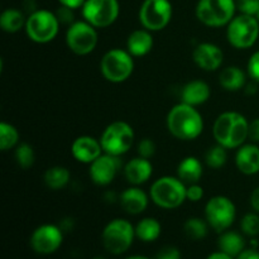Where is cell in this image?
<instances>
[{
    "label": "cell",
    "instance_id": "6da1fadb",
    "mask_svg": "<svg viewBox=\"0 0 259 259\" xmlns=\"http://www.w3.org/2000/svg\"><path fill=\"white\" fill-rule=\"evenodd\" d=\"M167 129L181 141H194L204 131V119L201 114L189 104L180 103L169 110L167 115Z\"/></svg>",
    "mask_w": 259,
    "mask_h": 259
},
{
    "label": "cell",
    "instance_id": "7a4b0ae2",
    "mask_svg": "<svg viewBox=\"0 0 259 259\" xmlns=\"http://www.w3.org/2000/svg\"><path fill=\"white\" fill-rule=\"evenodd\" d=\"M249 121L237 111H224L215 120L212 136L218 144L227 149L239 148L248 139Z\"/></svg>",
    "mask_w": 259,
    "mask_h": 259
},
{
    "label": "cell",
    "instance_id": "3957f363",
    "mask_svg": "<svg viewBox=\"0 0 259 259\" xmlns=\"http://www.w3.org/2000/svg\"><path fill=\"white\" fill-rule=\"evenodd\" d=\"M187 186L179 177L163 176L152 184L149 196L162 209H177L186 201Z\"/></svg>",
    "mask_w": 259,
    "mask_h": 259
},
{
    "label": "cell",
    "instance_id": "277c9868",
    "mask_svg": "<svg viewBox=\"0 0 259 259\" xmlns=\"http://www.w3.org/2000/svg\"><path fill=\"white\" fill-rule=\"evenodd\" d=\"M133 128L125 121H113L104 129L100 137V143L103 147L104 153L111 154V156H123L134 143Z\"/></svg>",
    "mask_w": 259,
    "mask_h": 259
},
{
    "label": "cell",
    "instance_id": "5b68a950",
    "mask_svg": "<svg viewBox=\"0 0 259 259\" xmlns=\"http://www.w3.org/2000/svg\"><path fill=\"white\" fill-rule=\"evenodd\" d=\"M60 24L56 13L39 9L28 15L24 29L30 40L43 45L55 39L60 30Z\"/></svg>",
    "mask_w": 259,
    "mask_h": 259
},
{
    "label": "cell",
    "instance_id": "8992f818",
    "mask_svg": "<svg viewBox=\"0 0 259 259\" xmlns=\"http://www.w3.org/2000/svg\"><path fill=\"white\" fill-rule=\"evenodd\" d=\"M237 10L235 0H200L196 5V17L207 27L228 25Z\"/></svg>",
    "mask_w": 259,
    "mask_h": 259
},
{
    "label": "cell",
    "instance_id": "52a82bcc",
    "mask_svg": "<svg viewBox=\"0 0 259 259\" xmlns=\"http://www.w3.org/2000/svg\"><path fill=\"white\" fill-rule=\"evenodd\" d=\"M133 56L128 51L113 48L103 56L100 71L105 80L113 83L124 82L131 77L134 70Z\"/></svg>",
    "mask_w": 259,
    "mask_h": 259
},
{
    "label": "cell",
    "instance_id": "ba28073f",
    "mask_svg": "<svg viewBox=\"0 0 259 259\" xmlns=\"http://www.w3.org/2000/svg\"><path fill=\"white\" fill-rule=\"evenodd\" d=\"M259 37V22L255 17L240 14L228 24V42L237 50H247L255 45Z\"/></svg>",
    "mask_w": 259,
    "mask_h": 259
},
{
    "label": "cell",
    "instance_id": "9c48e42d",
    "mask_svg": "<svg viewBox=\"0 0 259 259\" xmlns=\"http://www.w3.org/2000/svg\"><path fill=\"white\" fill-rule=\"evenodd\" d=\"M136 237V228L125 219H114L104 228L103 244L111 254H123L131 248Z\"/></svg>",
    "mask_w": 259,
    "mask_h": 259
},
{
    "label": "cell",
    "instance_id": "30bf717a",
    "mask_svg": "<svg viewBox=\"0 0 259 259\" xmlns=\"http://www.w3.org/2000/svg\"><path fill=\"white\" fill-rule=\"evenodd\" d=\"M235 215L237 209L234 202L229 197L222 195L211 197L205 206V220L209 227L218 233L229 229L234 223Z\"/></svg>",
    "mask_w": 259,
    "mask_h": 259
},
{
    "label": "cell",
    "instance_id": "8fae6325",
    "mask_svg": "<svg viewBox=\"0 0 259 259\" xmlns=\"http://www.w3.org/2000/svg\"><path fill=\"white\" fill-rule=\"evenodd\" d=\"M98 32L94 25L83 22H75L66 32V45L75 55L86 56L98 46Z\"/></svg>",
    "mask_w": 259,
    "mask_h": 259
},
{
    "label": "cell",
    "instance_id": "7c38bea8",
    "mask_svg": "<svg viewBox=\"0 0 259 259\" xmlns=\"http://www.w3.org/2000/svg\"><path fill=\"white\" fill-rule=\"evenodd\" d=\"M171 18L172 5L169 0H144L139 9V22L151 32L166 28Z\"/></svg>",
    "mask_w": 259,
    "mask_h": 259
},
{
    "label": "cell",
    "instance_id": "4fadbf2b",
    "mask_svg": "<svg viewBox=\"0 0 259 259\" xmlns=\"http://www.w3.org/2000/svg\"><path fill=\"white\" fill-rule=\"evenodd\" d=\"M82 9L83 19L95 28H106L119 17L118 0H86Z\"/></svg>",
    "mask_w": 259,
    "mask_h": 259
},
{
    "label": "cell",
    "instance_id": "5bb4252c",
    "mask_svg": "<svg viewBox=\"0 0 259 259\" xmlns=\"http://www.w3.org/2000/svg\"><path fill=\"white\" fill-rule=\"evenodd\" d=\"M62 229L52 224L38 227L30 237V247L38 254H51L62 244Z\"/></svg>",
    "mask_w": 259,
    "mask_h": 259
},
{
    "label": "cell",
    "instance_id": "9a60e30c",
    "mask_svg": "<svg viewBox=\"0 0 259 259\" xmlns=\"http://www.w3.org/2000/svg\"><path fill=\"white\" fill-rule=\"evenodd\" d=\"M121 167V161L118 156L103 153L90 164L91 180L99 186H108L118 175Z\"/></svg>",
    "mask_w": 259,
    "mask_h": 259
},
{
    "label": "cell",
    "instance_id": "2e32d148",
    "mask_svg": "<svg viewBox=\"0 0 259 259\" xmlns=\"http://www.w3.org/2000/svg\"><path fill=\"white\" fill-rule=\"evenodd\" d=\"M192 60L204 71H217L224 61V52L214 43L204 42L196 46L192 52Z\"/></svg>",
    "mask_w": 259,
    "mask_h": 259
},
{
    "label": "cell",
    "instance_id": "e0dca14e",
    "mask_svg": "<svg viewBox=\"0 0 259 259\" xmlns=\"http://www.w3.org/2000/svg\"><path fill=\"white\" fill-rule=\"evenodd\" d=\"M71 153L77 162L91 164L104 153V151L100 139L90 136H81L73 141L71 146Z\"/></svg>",
    "mask_w": 259,
    "mask_h": 259
},
{
    "label": "cell",
    "instance_id": "ac0fdd59",
    "mask_svg": "<svg viewBox=\"0 0 259 259\" xmlns=\"http://www.w3.org/2000/svg\"><path fill=\"white\" fill-rule=\"evenodd\" d=\"M152 174H153V166L149 159L143 157H136L124 166V177L129 184L134 186H139L148 181Z\"/></svg>",
    "mask_w": 259,
    "mask_h": 259
},
{
    "label": "cell",
    "instance_id": "d6986e66",
    "mask_svg": "<svg viewBox=\"0 0 259 259\" xmlns=\"http://www.w3.org/2000/svg\"><path fill=\"white\" fill-rule=\"evenodd\" d=\"M235 164L242 174L252 176L259 172V147L253 144H243L235 154Z\"/></svg>",
    "mask_w": 259,
    "mask_h": 259
},
{
    "label": "cell",
    "instance_id": "ffe728a7",
    "mask_svg": "<svg viewBox=\"0 0 259 259\" xmlns=\"http://www.w3.org/2000/svg\"><path fill=\"white\" fill-rule=\"evenodd\" d=\"M120 205L124 211L131 215L142 214L148 206V196L139 187H129L120 195Z\"/></svg>",
    "mask_w": 259,
    "mask_h": 259
},
{
    "label": "cell",
    "instance_id": "44dd1931",
    "mask_svg": "<svg viewBox=\"0 0 259 259\" xmlns=\"http://www.w3.org/2000/svg\"><path fill=\"white\" fill-rule=\"evenodd\" d=\"M211 91L205 81L192 80L182 88L181 103L189 104L191 106H199L209 100Z\"/></svg>",
    "mask_w": 259,
    "mask_h": 259
},
{
    "label": "cell",
    "instance_id": "7402d4cb",
    "mask_svg": "<svg viewBox=\"0 0 259 259\" xmlns=\"http://www.w3.org/2000/svg\"><path fill=\"white\" fill-rule=\"evenodd\" d=\"M152 48H153V37L151 30L146 28L132 32L126 39V51L133 57H143L151 52Z\"/></svg>",
    "mask_w": 259,
    "mask_h": 259
},
{
    "label": "cell",
    "instance_id": "603a6c76",
    "mask_svg": "<svg viewBox=\"0 0 259 259\" xmlns=\"http://www.w3.org/2000/svg\"><path fill=\"white\" fill-rule=\"evenodd\" d=\"M177 177L185 185L199 184L202 177V164L196 157H186L177 167Z\"/></svg>",
    "mask_w": 259,
    "mask_h": 259
},
{
    "label": "cell",
    "instance_id": "cb8c5ba5",
    "mask_svg": "<svg viewBox=\"0 0 259 259\" xmlns=\"http://www.w3.org/2000/svg\"><path fill=\"white\" fill-rule=\"evenodd\" d=\"M218 247H219L220 252L225 253V254L230 255V257L233 258L238 257V255L244 250V238L237 232L225 230V232H223L222 235L219 237Z\"/></svg>",
    "mask_w": 259,
    "mask_h": 259
},
{
    "label": "cell",
    "instance_id": "d4e9b609",
    "mask_svg": "<svg viewBox=\"0 0 259 259\" xmlns=\"http://www.w3.org/2000/svg\"><path fill=\"white\" fill-rule=\"evenodd\" d=\"M219 83L227 91H238L245 86V73L238 66H229L219 75Z\"/></svg>",
    "mask_w": 259,
    "mask_h": 259
},
{
    "label": "cell",
    "instance_id": "484cf974",
    "mask_svg": "<svg viewBox=\"0 0 259 259\" xmlns=\"http://www.w3.org/2000/svg\"><path fill=\"white\" fill-rule=\"evenodd\" d=\"M27 18H24L23 12L14 8L5 9L0 15V27L7 33H17L25 27Z\"/></svg>",
    "mask_w": 259,
    "mask_h": 259
},
{
    "label": "cell",
    "instance_id": "4316f807",
    "mask_svg": "<svg viewBox=\"0 0 259 259\" xmlns=\"http://www.w3.org/2000/svg\"><path fill=\"white\" fill-rule=\"evenodd\" d=\"M159 235H161V224L153 218H144L137 224L136 237L142 242H154L158 239Z\"/></svg>",
    "mask_w": 259,
    "mask_h": 259
},
{
    "label": "cell",
    "instance_id": "83f0119b",
    "mask_svg": "<svg viewBox=\"0 0 259 259\" xmlns=\"http://www.w3.org/2000/svg\"><path fill=\"white\" fill-rule=\"evenodd\" d=\"M71 175L66 167H51L45 174V184L51 190H61L70 182Z\"/></svg>",
    "mask_w": 259,
    "mask_h": 259
},
{
    "label": "cell",
    "instance_id": "f1b7e54d",
    "mask_svg": "<svg viewBox=\"0 0 259 259\" xmlns=\"http://www.w3.org/2000/svg\"><path fill=\"white\" fill-rule=\"evenodd\" d=\"M209 224L200 218H190L184 224V232L191 240H201L207 235Z\"/></svg>",
    "mask_w": 259,
    "mask_h": 259
},
{
    "label": "cell",
    "instance_id": "f546056e",
    "mask_svg": "<svg viewBox=\"0 0 259 259\" xmlns=\"http://www.w3.org/2000/svg\"><path fill=\"white\" fill-rule=\"evenodd\" d=\"M19 142V132L14 125L2 121L0 123V148L2 151H8L18 146Z\"/></svg>",
    "mask_w": 259,
    "mask_h": 259
},
{
    "label": "cell",
    "instance_id": "4dcf8cb0",
    "mask_svg": "<svg viewBox=\"0 0 259 259\" xmlns=\"http://www.w3.org/2000/svg\"><path fill=\"white\" fill-rule=\"evenodd\" d=\"M228 161L227 148L217 143V146L210 147L209 151L205 154V162L210 168L219 169L223 166H225Z\"/></svg>",
    "mask_w": 259,
    "mask_h": 259
},
{
    "label": "cell",
    "instance_id": "1f68e13d",
    "mask_svg": "<svg viewBox=\"0 0 259 259\" xmlns=\"http://www.w3.org/2000/svg\"><path fill=\"white\" fill-rule=\"evenodd\" d=\"M15 161H17L18 166L22 167V168L27 169L29 167L33 166L35 159L34 151H33L32 146H29L28 143H20L15 147Z\"/></svg>",
    "mask_w": 259,
    "mask_h": 259
},
{
    "label": "cell",
    "instance_id": "d6a6232c",
    "mask_svg": "<svg viewBox=\"0 0 259 259\" xmlns=\"http://www.w3.org/2000/svg\"><path fill=\"white\" fill-rule=\"evenodd\" d=\"M240 229L248 237H255L259 234V215L249 212L243 217L240 222Z\"/></svg>",
    "mask_w": 259,
    "mask_h": 259
},
{
    "label": "cell",
    "instance_id": "836d02e7",
    "mask_svg": "<svg viewBox=\"0 0 259 259\" xmlns=\"http://www.w3.org/2000/svg\"><path fill=\"white\" fill-rule=\"evenodd\" d=\"M237 8L240 14L255 17L259 10V0H237Z\"/></svg>",
    "mask_w": 259,
    "mask_h": 259
},
{
    "label": "cell",
    "instance_id": "e575fe53",
    "mask_svg": "<svg viewBox=\"0 0 259 259\" xmlns=\"http://www.w3.org/2000/svg\"><path fill=\"white\" fill-rule=\"evenodd\" d=\"M156 153V143L152 139L144 138L139 142L138 144V154L139 157L149 159Z\"/></svg>",
    "mask_w": 259,
    "mask_h": 259
},
{
    "label": "cell",
    "instance_id": "d590c367",
    "mask_svg": "<svg viewBox=\"0 0 259 259\" xmlns=\"http://www.w3.org/2000/svg\"><path fill=\"white\" fill-rule=\"evenodd\" d=\"M248 73L253 81L259 83V51L253 53L248 61Z\"/></svg>",
    "mask_w": 259,
    "mask_h": 259
},
{
    "label": "cell",
    "instance_id": "8d00e7d4",
    "mask_svg": "<svg viewBox=\"0 0 259 259\" xmlns=\"http://www.w3.org/2000/svg\"><path fill=\"white\" fill-rule=\"evenodd\" d=\"M204 197V189L199 184L187 185L186 199L192 202H199Z\"/></svg>",
    "mask_w": 259,
    "mask_h": 259
},
{
    "label": "cell",
    "instance_id": "74e56055",
    "mask_svg": "<svg viewBox=\"0 0 259 259\" xmlns=\"http://www.w3.org/2000/svg\"><path fill=\"white\" fill-rule=\"evenodd\" d=\"M56 17L60 20L61 24H68L71 25L73 22V9L67 7H63L61 5V8H58V10L56 12Z\"/></svg>",
    "mask_w": 259,
    "mask_h": 259
},
{
    "label": "cell",
    "instance_id": "f35d334b",
    "mask_svg": "<svg viewBox=\"0 0 259 259\" xmlns=\"http://www.w3.org/2000/svg\"><path fill=\"white\" fill-rule=\"evenodd\" d=\"M156 259H181V254L177 248L166 247L157 254Z\"/></svg>",
    "mask_w": 259,
    "mask_h": 259
},
{
    "label": "cell",
    "instance_id": "ab89813d",
    "mask_svg": "<svg viewBox=\"0 0 259 259\" xmlns=\"http://www.w3.org/2000/svg\"><path fill=\"white\" fill-rule=\"evenodd\" d=\"M248 139L253 143H259V118L254 119L249 123L248 126Z\"/></svg>",
    "mask_w": 259,
    "mask_h": 259
},
{
    "label": "cell",
    "instance_id": "60d3db41",
    "mask_svg": "<svg viewBox=\"0 0 259 259\" xmlns=\"http://www.w3.org/2000/svg\"><path fill=\"white\" fill-rule=\"evenodd\" d=\"M61 5L63 7L71 8V9H78V8H82L85 4L86 0H58Z\"/></svg>",
    "mask_w": 259,
    "mask_h": 259
},
{
    "label": "cell",
    "instance_id": "b9f144b4",
    "mask_svg": "<svg viewBox=\"0 0 259 259\" xmlns=\"http://www.w3.org/2000/svg\"><path fill=\"white\" fill-rule=\"evenodd\" d=\"M250 206L253 207V210H254L255 212L259 214V186L255 187V189L253 190L252 195H250Z\"/></svg>",
    "mask_w": 259,
    "mask_h": 259
},
{
    "label": "cell",
    "instance_id": "7bdbcfd3",
    "mask_svg": "<svg viewBox=\"0 0 259 259\" xmlns=\"http://www.w3.org/2000/svg\"><path fill=\"white\" fill-rule=\"evenodd\" d=\"M237 259H259V252L255 249H244Z\"/></svg>",
    "mask_w": 259,
    "mask_h": 259
},
{
    "label": "cell",
    "instance_id": "ee69618b",
    "mask_svg": "<svg viewBox=\"0 0 259 259\" xmlns=\"http://www.w3.org/2000/svg\"><path fill=\"white\" fill-rule=\"evenodd\" d=\"M206 259H233V257H230V255L225 254V253L220 252V250H219V252L212 253V254H210Z\"/></svg>",
    "mask_w": 259,
    "mask_h": 259
},
{
    "label": "cell",
    "instance_id": "f6af8a7d",
    "mask_svg": "<svg viewBox=\"0 0 259 259\" xmlns=\"http://www.w3.org/2000/svg\"><path fill=\"white\" fill-rule=\"evenodd\" d=\"M126 259H149V258L143 257V255H133V257H129V258H126Z\"/></svg>",
    "mask_w": 259,
    "mask_h": 259
},
{
    "label": "cell",
    "instance_id": "bcb514c9",
    "mask_svg": "<svg viewBox=\"0 0 259 259\" xmlns=\"http://www.w3.org/2000/svg\"><path fill=\"white\" fill-rule=\"evenodd\" d=\"M255 18H257V19H258V22H259V10H258V13H257V14H255Z\"/></svg>",
    "mask_w": 259,
    "mask_h": 259
},
{
    "label": "cell",
    "instance_id": "7dc6e473",
    "mask_svg": "<svg viewBox=\"0 0 259 259\" xmlns=\"http://www.w3.org/2000/svg\"><path fill=\"white\" fill-rule=\"evenodd\" d=\"M94 259H105V258H103V257H95Z\"/></svg>",
    "mask_w": 259,
    "mask_h": 259
}]
</instances>
